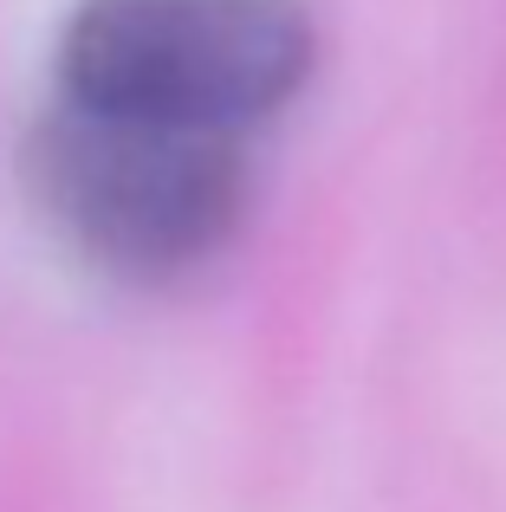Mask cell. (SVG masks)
Returning a JSON list of instances; mask_svg holds the SVG:
<instances>
[{
    "label": "cell",
    "instance_id": "1",
    "mask_svg": "<svg viewBox=\"0 0 506 512\" xmlns=\"http://www.w3.org/2000/svg\"><path fill=\"white\" fill-rule=\"evenodd\" d=\"M299 0H78L59 33V104L241 143L312 72Z\"/></svg>",
    "mask_w": 506,
    "mask_h": 512
},
{
    "label": "cell",
    "instance_id": "2",
    "mask_svg": "<svg viewBox=\"0 0 506 512\" xmlns=\"http://www.w3.org/2000/svg\"><path fill=\"white\" fill-rule=\"evenodd\" d=\"M33 201L65 247L117 279H182L215 260L247 214V163L228 137L52 104L26 143Z\"/></svg>",
    "mask_w": 506,
    "mask_h": 512
}]
</instances>
